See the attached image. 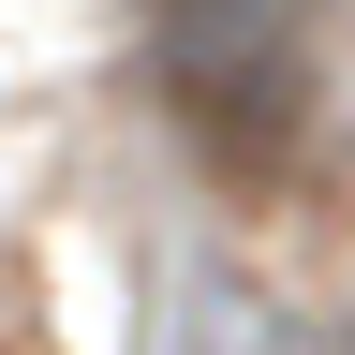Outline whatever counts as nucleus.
Instances as JSON below:
<instances>
[{"instance_id": "1", "label": "nucleus", "mask_w": 355, "mask_h": 355, "mask_svg": "<svg viewBox=\"0 0 355 355\" xmlns=\"http://www.w3.org/2000/svg\"><path fill=\"white\" fill-rule=\"evenodd\" d=\"M163 89L207 133L222 178H282L311 133V0H178L163 15Z\"/></svg>"}]
</instances>
